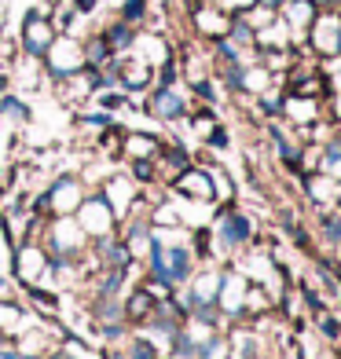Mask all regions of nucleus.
<instances>
[{"label":"nucleus","instance_id":"1","mask_svg":"<svg viewBox=\"0 0 341 359\" xmlns=\"http://www.w3.org/2000/svg\"><path fill=\"white\" fill-rule=\"evenodd\" d=\"M308 41H312V52L323 59H341V19L334 11L316 15V22L308 26Z\"/></svg>","mask_w":341,"mask_h":359},{"label":"nucleus","instance_id":"2","mask_svg":"<svg viewBox=\"0 0 341 359\" xmlns=\"http://www.w3.org/2000/svg\"><path fill=\"white\" fill-rule=\"evenodd\" d=\"M44 59H48V70L55 77H74V74L85 70V48L74 37H55L52 48L44 52Z\"/></svg>","mask_w":341,"mask_h":359},{"label":"nucleus","instance_id":"3","mask_svg":"<svg viewBox=\"0 0 341 359\" xmlns=\"http://www.w3.org/2000/svg\"><path fill=\"white\" fill-rule=\"evenodd\" d=\"M55 37H59V29H55V22L48 19L44 11H29L22 19V48L34 59H44V52L52 48Z\"/></svg>","mask_w":341,"mask_h":359},{"label":"nucleus","instance_id":"4","mask_svg":"<svg viewBox=\"0 0 341 359\" xmlns=\"http://www.w3.org/2000/svg\"><path fill=\"white\" fill-rule=\"evenodd\" d=\"M110 67H114V77H118L128 92H140V88H147L151 81H154V67H151L147 59H136V55L118 59V55H114Z\"/></svg>","mask_w":341,"mask_h":359},{"label":"nucleus","instance_id":"5","mask_svg":"<svg viewBox=\"0 0 341 359\" xmlns=\"http://www.w3.org/2000/svg\"><path fill=\"white\" fill-rule=\"evenodd\" d=\"M232 22H235V15H227V11H220L213 4H199V8H194V26H199L206 37H213V41L227 37Z\"/></svg>","mask_w":341,"mask_h":359},{"label":"nucleus","instance_id":"6","mask_svg":"<svg viewBox=\"0 0 341 359\" xmlns=\"http://www.w3.org/2000/svg\"><path fill=\"white\" fill-rule=\"evenodd\" d=\"M227 81H232L235 88H242V92L265 95V92L272 88V70L265 67V62H261V67H239V70H235L232 77H227Z\"/></svg>","mask_w":341,"mask_h":359},{"label":"nucleus","instance_id":"7","mask_svg":"<svg viewBox=\"0 0 341 359\" xmlns=\"http://www.w3.org/2000/svg\"><path fill=\"white\" fill-rule=\"evenodd\" d=\"M279 15H283V22H286L290 29H308V26L316 22L319 8L312 4V0H283Z\"/></svg>","mask_w":341,"mask_h":359},{"label":"nucleus","instance_id":"8","mask_svg":"<svg viewBox=\"0 0 341 359\" xmlns=\"http://www.w3.org/2000/svg\"><path fill=\"white\" fill-rule=\"evenodd\" d=\"M151 114L161 121H173V118H180L184 114V100H180V92H176L173 85H161L154 95H151Z\"/></svg>","mask_w":341,"mask_h":359},{"label":"nucleus","instance_id":"9","mask_svg":"<svg viewBox=\"0 0 341 359\" xmlns=\"http://www.w3.org/2000/svg\"><path fill=\"white\" fill-rule=\"evenodd\" d=\"M176 187L184 194H191V198H213V184H209L206 169H184L176 176Z\"/></svg>","mask_w":341,"mask_h":359},{"label":"nucleus","instance_id":"10","mask_svg":"<svg viewBox=\"0 0 341 359\" xmlns=\"http://www.w3.org/2000/svg\"><path fill=\"white\" fill-rule=\"evenodd\" d=\"M85 67H95V70H103V67H110V59H114V48L107 44V37L103 34H95V37H88L85 44Z\"/></svg>","mask_w":341,"mask_h":359},{"label":"nucleus","instance_id":"11","mask_svg":"<svg viewBox=\"0 0 341 359\" xmlns=\"http://www.w3.org/2000/svg\"><path fill=\"white\" fill-rule=\"evenodd\" d=\"M103 37H107V44L114 48V55L118 52H125V48H133L136 44V29H133V22H114V26H107L103 29Z\"/></svg>","mask_w":341,"mask_h":359},{"label":"nucleus","instance_id":"12","mask_svg":"<svg viewBox=\"0 0 341 359\" xmlns=\"http://www.w3.org/2000/svg\"><path fill=\"white\" fill-rule=\"evenodd\" d=\"M158 151H161V143H158L154 136H128V140H125V154H133L136 161H140V158H154Z\"/></svg>","mask_w":341,"mask_h":359},{"label":"nucleus","instance_id":"13","mask_svg":"<svg viewBox=\"0 0 341 359\" xmlns=\"http://www.w3.org/2000/svg\"><path fill=\"white\" fill-rule=\"evenodd\" d=\"M224 235H227V242H242L250 235V224L242 220V217H227L224 220Z\"/></svg>","mask_w":341,"mask_h":359},{"label":"nucleus","instance_id":"14","mask_svg":"<svg viewBox=\"0 0 341 359\" xmlns=\"http://www.w3.org/2000/svg\"><path fill=\"white\" fill-rule=\"evenodd\" d=\"M154 301H151V293L147 290H140L133 301H128V319H143V312H151Z\"/></svg>","mask_w":341,"mask_h":359},{"label":"nucleus","instance_id":"15","mask_svg":"<svg viewBox=\"0 0 341 359\" xmlns=\"http://www.w3.org/2000/svg\"><path fill=\"white\" fill-rule=\"evenodd\" d=\"M143 15H147V0H125L121 4V19L125 22H140Z\"/></svg>","mask_w":341,"mask_h":359},{"label":"nucleus","instance_id":"16","mask_svg":"<svg viewBox=\"0 0 341 359\" xmlns=\"http://www.w3.org/2000/svg\"><path fill=\"white\" fill-rule=\"evenodd\" d=\"M0 110H4L8 118H15V121H22V118H26V107H22L19 100H15V95H8V92L0 95Z\"/></svg>","mask_w":341,"mask_h":359},{"label":"nucleus","instance_id":"17","mask_svg":"<svg viewBox=\"0 0 341 359\" xmlns=\"http://www.w3.org/2000/svg\"><path fill=\"white\" fill-rule=\"evenodd\" d=\"M209 143H213V147H224V143H227V133H224V128H213V133H209Z\"/></svg>","mask_w":341,"mask_h":359},{"label":"nucleus","instance_id":"18","mask_svg":"<svg viewBox=\"0 0 341 359\" xmlns=\"http://www.w3.org/2000/svg\"><path fill=\"white\" fill-rule=\"evenodd\" d=\"M74 11L85 15V11H95V0H74Z\"/></svg>","mask_w":341,"mask_h":359},{"label":"nucleus","instance_id":"19","mask_svg":"<svg viewBox=\"0 0 341 359\" xmlns=\"http://www.w3.org/2000/svg\"><path fill=\"white\" fill-rule=\"evenodd\" d=\"M312 4H316L319 11H334V8H337V0H312Z\"/></svg>","mask_w":341,"mask_h":359},{"label":"nucleus","instance_id":"20","mask_svg":"<svg viewBox=\"0 0 341 359\" xmlns=\"http://www.w3.org/2000/svg\"><path fill=\"white\" fill-rule=\"evenodd\" d=\"M4 19H8V8H4V0H0V29H4Z\"/></svg>","mask_w":341,"mask_h":359}]
</instances>
